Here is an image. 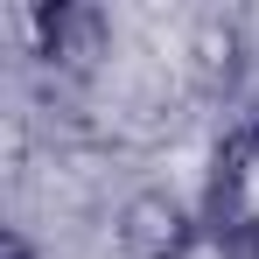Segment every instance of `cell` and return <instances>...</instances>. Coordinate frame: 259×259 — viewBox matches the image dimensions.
Here are the masks:
<instances>
[{
	"instance_id": "obj_1",
	"label": "cell",
	"mask_w": 259,
	"mask_h": 259,
	"mask_svg": "<svg viewBox=\"0 0 259 259\" xmlns=\"http://www.w3.org/2000/svg\"><path fill=\"white\" fill-rule=\"evenodd\" d=\"M14 28L28 35V56H42L56 70H91V63L112 49V21H105V7H91V0L28 7V14H14Z\"/></svg>"
},
{
	"instance_id": "obj_2",
	"label": "cell",
	"mask_w": 259,
	"mask_h": 259,
	"mask_svg": "<svg viewBox=\"0 0 259 259\" xmlns=\"http://www.w3.org/2000/svg\"><path fill=\"white\" fill-rule=\"evenodd\" d=\"M112 238H119L126 259H189L196 252V210L168 189H133L119 203Z\"/></svg>"
},
{
	"instance_id": "obj_3",
	"label": "cell",
	"mask_w": 259,
	"mask_h": 259,
	"mask_svg": "<svg viewBox=\"0 0 259 259\" xmlns=\"http://www.w3.org/2000/svg\"><path fill=\"white\" fill-rule=\"evenodd\" d=\"M210 224L245 238L259 224V119L245 133H231L217 147V175H210Z\"/></svg>"
},
{
	"instance_id": "obj_4",
	"label": "cell",
	"mask_w": 259,
	"mask_h": 259,
	"mask_svg": "<svg viewBox=\"0 0 259 259\" xmlns=\"http://www.w3.org/2000/svg\"><path fill=\"white\" fill-rule=\"evenodd\" d=\"M189 56H196L203 84H231L238 63H245V28H238V14H203L196 35H189Z\"/></svg>"
},
{
	"instance_id": "obj_5",
	"label": "cell",
	"mask_w": 259,
	"mask_h": 259,
	"mask_svg": "<svg viewBox=\"0 0 259 259\" xmlns=\"http://www.w3.org/2000/svg\"><path fill=\"white\" fill-rule=\"evenodd\" d=\"M0 259H35V252H28V238H7V252H0Z\"/></svg>"
},
{
	"instance_id": "obj_6",
	"label": "cell",
	"mask_w": 259,
	"mask_h": 259,
	"mask_svg": "<svg viewBox=\"0 0 259 259\" xmlns=\"http://www.w3.org/2000/svg\"><path fill=\"white\" fill-rule=\"evenodd\" d=\"M238 252H245V259H259V224L245 231V238H238Z\"/></svg>"
}]
</instances>
